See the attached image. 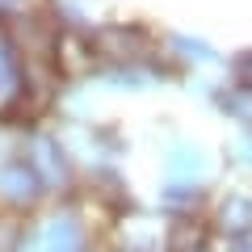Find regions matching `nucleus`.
Instances as JSON below:
<instances>
[{
	"label": "nucleus",
	"instance_id": "f257e3e1",
	"mask_svg": "<svg viewBox=\"0 0 252 252\" xmlns=\"http://www.w3.org/2000/svg\"><path fill=\"white\" fill-rule=\"evenodd\" d=\"M38 9L51 17V26L63 38H93L109 17L105 0H38Z\"/></svg>",
	"mask_w": 252,
	"mask_h": 252
},
{
	"label": "nucleus",
	"instance_id": "f03ea898",
	"mask_svg": "<svg viewBox=\"0 0 252 252\" xmlns=\"http://www.w3.org/2000/svg\"><path fill=\"white\" fill-rule=\"evenodd\" d=\"M156 51H160V63H177V67H215L219 63V46L206 34H189V30H160Z\"/></svg>",
	"mask_w": 252,
	"mask_h": 252
},
{
	"label": "nucleus",
	"instance_id": "7ed1b4c3",
	"mask_svg": "<svg viewBox=\"0 0 252 252\" xmlns=\"http://www.w3.org/2000/svg\"><path fill=\"white\" fill-rule=\"evenodd\" d=\"M38 0H0V26H13V21H21L30 9H34Z\"/></svg>",
	"mask_w": 252,
	"mask_h": 252
},
{
	"label": "nucleus",
	"instance_id": "20e7f679",
	"mask_svg": "<svg viewBox=\"0 0 252 252\" xmlns=\"http://www.w3.org/2000/svg\"><path fill=\"white\" fill-rule=\"evenodd\" d=\"M235 72H240V80L252 84V51H240V55H235Z\"/></svg>",
	"mask_w": 252,
	"mask_h": 252
}]
</instances>
